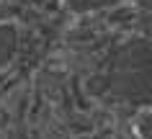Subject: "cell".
<instances>
[{"label":"cell","mask_w":152,"mask_h":139,"mask_svg":"<svg viewBox=\"0 0 152 139\" xmlns=\"http://www.w3.org/2000/svg\"><path fill=\"white\" fill-rule=\"evenodd\" d=\"M103 85L116 100L134 106L152 103V39L126 41L108 62Z\"/></svg>","instance_id":"6da1fadb"},{"label":"cell","mask_w":152,"mask_h":139,"mask_svg":"<svg viewBox=\"0 0 152 139\" xmlns=\"http://www.w3.org/2000/svg\"><path fill=\"white\" fill-rule=\"evenodd\" d=\"M16 49H18V33H16V28L8 26V23H0V70L13 59Z\"/></svg>","instance_id":"7a4b0ae2"},{"label":"cell","mask_w":152,"mask_h":139,"mask_svg":"<svg viewBox=\"0 0 152 139\" xmlns=\"http://www.w3.org/2000/svg\"><path fill=\"white\" fill-rule=\"evenodd\" d=\"M121 0H70V8L77 10V13H88V10H98V8H108V5H116Z\"/></svg>","instance_id":"3957f363"},{"label":"cell","mask_w":152,"mask_h":139,"mask_svg":"<svg viewBox=\"0 0 152 139\" xmlns=\"http://www.w3.org/2000/svg\"><path fill=\"white\" fill-rule=\"evenodd\" d=\"M139 129H142V134H144L147 139H152V111H150V114H147V116L142 119V124H139Z\"/></svg>","instance_id":"277c9868"}]
</instances>
